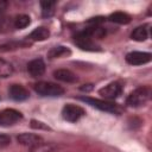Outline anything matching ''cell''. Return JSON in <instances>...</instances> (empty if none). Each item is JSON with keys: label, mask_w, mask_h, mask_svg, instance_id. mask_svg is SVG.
Listing matches in <instances>:
<instances>
[{"label": "cell", "mask_w": 152, "mask_h": 152, "mask_svg": "<svg viewBox=\"0 0 152 152\" xmlns=\"http://www.w3.org/2000/svg\"><path fill=\"white\" fill-rule=\"evenodd\" d=\"M151 97V89L148 87H140L133 90L127 97V104L131 107L144 106Z\"/></svg>", "instance_id": "obj_1"}, {"label": "cell", "mask_w": 152, "mask_h": 152, "mask_svg": "<svg viewBox=\"0 0 152 152\" xmlns=\"http://www.w3.org/2000/svg\"><path fill=\"white\" fill-rule=\"evenodd\" d=\"M34 90L43 96H59L64 93V89L52 82H38L34 84Z\"/></svg>", "instance_id": "obj_2"}, {"label": "cell", "mask_w": 152, "mask_h": 152, "mask_svg": "<svg viewBox=\"0 0 152 152\" xmlns=\"http://www.w3.org/2000/svg\"><path fill=\"white\" fill-rule=\"evenodd\" d=\"M75 44L80 49L86 50V51H99L100 50V46L95 43V40L86 31L75 36Z\"/></svg>", "instance_id": "obj_3"}, {"label": "cell", "mask_w": 152, "mask_h": 152, "mask_svg": "<svg viewBox=\"0 0 152 152\" xmlns=\"http://www.w3.org/2000/svg\"><path fill=\"white\" fill-rule=\"evenodd\" d=\"M84 109L80 106L72 104V103H68L63 107L62 109V116L64 120L70 121V122H76L77 120H80V118H82L84 115Z\"/></svg>", "instance_id": "obj_4"}, {"label": "cell", "mask_w": 152, "mask_h": 152, "mask_svg": "<svg viewBox=\"0 0 152 152\" xmlns=\"http://www.w3.org/2000/svg\"><path fill=\"white\" fill-rule=\"evenodd\" d=\"M23 119V115L20 112L15 109H4L0 112V126L8 127Z\"/></svg>", "instance_id": "obj_5"}, {"label": "cell", "mask_w": 152, "mask_h": 152, "mask_svg": "<svg viewBox=\"0 0 152 152\" xmlns=\"http://www.w3.org/2000/svg\"><path fill=\"white\" fill-rule=\"evenodd\" d=\"M81 101L89 103L90 106L99 108L101 110L104 112H109V113H116L118 112V106L113 102L109 101H104V100H99V99H91V97H80Z\"/></svg>", "instance_id": "obj_6"}, {"label": "cell", "mask_w": 152, "mask_h": 152, "mask_svg": "<svg viewBox=\"0 0 152 152\" xmlns=\"http://www.w3.org/2000/svg\"><path fill=\"white\" fill-rule=\"evenodd\" d=\"M151 61L150 52H141V51H133L126 55V62L132 65H141L148 63Z\"/></svg>", "instance_id": "obj_7"}, {"label": "cell", "mask_w": 152, "mask_h": 152, "mask_svg": "<svg viewBox=\"0 0 152 152\" xmlns=\"http://www.w3.org/2000/svg\"><path fill=\"white\" fill-rule=\"evenodd\" d=\"M121 90H122V87L119 82H112V83L104 86L103 88H101L99 90V93L107 100H114L121 94Z\"/></svg>", "instance_id": "obj_8"}, {"label": "cell", "mask_w": 152, "mask_h": 152, "mask_svg": "<svg viewBox=\"0 0 152 152\" xmlns=\"http://www.w3.org/2000/svg\"><path fill=\"white\" fill-rule=\"evenodd\" d=\"M17 140L19 144L24 146H28V147H39L43 144V139L39 135L32 134V133H23L18 135Z\"/></svg>", "instance_id": "obj_9"}, {"label": "cell", "mask_w": 152, "mask_h": 152, "mask_svg": "<svg viewBox=\"0 0 152 152\" xmlns=\"http://www.w3.org/2000/svg\"><path fill=\"white\" fill-rule=\"evenodd\" d=\"M8 94H10V97L15 100V101H23V100H26L30 95L28 90L20 86V84H12L8 89Z\"/></svg>", "instance_id": "obj_10"}, {"label": "cell", "mask_w": 152, "mask_h": 152, "mask_svg": "<svg viewBox=\"0 0 152 152\" xmlns=\"http://www.w3.org/2000/svg\"><path fill=\"white\" fill-rule=\"evenodd\" d=\"M27 70L33 77H39L45 71V63L40 58H36L27 64Z\"/></svg>", "instance_id": "obj_11"}, {"label": "cell", "mask_w": 152, "mask_h": 152, "mask_svg": "<svg viewBox=\"0 0 152 152\" xmlns=\"http://www.w3.org/2000/svg\"><path fill=\"white\" fill-rule=\"evenodd\" d=\"M53 76L57 80H59L62 82H66V83H74L77 81L76 75L68 69H58L53 72Z\"/></svg>", "instance_id": "obj_12"}, {"label": "cell", "mask_w": 152, "mask_h": 152, "mask_svg": "<svg viewBox=\"0 0 152 152\" xmlns=\"http://www.w3.org/2000/svg\"><path fill=\"white\" fill-rule=\"evenodd\" d=\"M49 36H50V31H49L46 27L40 26V27L34 28V30L31 32L30 38H31L32 40H45V39L49 38Z\"/></svg>", "instance_id": "obj_13"}, {"label": "cell", "mask_w": 152, "mask_h": 152, "mask_svg": "<svg viewBox=\"0 0 152 152\" xmlns=\"http://www.w3.org/2000/svg\"><path fill=\"white\" fill-rule=\"evenodd\" d=\"M132 39L137 40V42H144L147 39L148 37V32H147V28L145 26H139L137 28H134V31L132 32L131 34Z\"/></svg>", "instance_id": "obj_14"}, {"label": "cell", "mask_w": 152, "mask_h": 152, "mask_svg": "<svg viewBox=\"0 0 152 152\" xmlns=\"http://www.w3.org/2000/svg\"><path fill=\"white\" fill-rule=\"evenodd\" d=\"M109 20L116 24H128L131 21V17L124 12H115L109 15Z\"/></svg>", "instance_id": "obj_15"}, {"label": "cell", "mask_w": 152, "mask_h": 152, "mask_svg": "<svg viewBox=\"0 0 152 152\" xmlns=\"http://www.w3.org/2000/svg\"><path fill=\"white\" fill-rule=\"evenodd\" d=\"M40 6H42V14H43V17L49 18V17H51L55 13V6H56L55 1H42Z\"/></svg>", "instance_id": "obj_16"}, {"label": "cell", "mask_w": 152, "mask_h": 152, "mask_svg": "<svg viewBox=\"0 0 152 152\" xmlns=\"http://www.w3.org/2000/svg\"><path fill=\"white\" fill-rule=\"evenodd\" d=\"M49 57L50 58H58V57H63L66 55H70V50L64 48V46H55L49 51Z\"/></svg>", "instance_id": "obj_17"}, {"label": "cell", "mask_w": 152, "mask_h": 152, "mask_svg": "<svg viewBox=\"0 0 152 152\" xmlns=\"http://www.w3.org/2000/svg\"><path fill=\"white\" fill-rule=\"evenodd\" d=\"M30 17L26 14H20L18 17H15L14 21H13V26L15 28H24L30 24Z\"/></svg>", "instance_id": "obj_18"}, {"label": "cell", "mask_w": 152, "mask_h": 152, "mask_svg": "<svg viewBox=\"0 0 152 152\" xmlns=\"http://www.w3.org/2000/svg\"><path fill=\"white\" fill-rule=\"evenodd\" d=\"M12 72H13L12 64L4 59H0V77H7L12 75Z\"/></svg>", "instance_id": "obj_19"}, {"label": "cell", "mask_w": 152, "mask_h": 152, "mask_svg": "<svg viewBox=\"0 0 152 152\" xmlns=\"http://www.w3.org/2000/svg\"><path fill=\"white\" fill-rule=\"evenodd\" d=\"M10 26H11V21L5 17H0V32L7 31Z\"/></svg>", "instance_id": "obj_20"}, {"label": "cell", "mask_w": 152, "mask_h": 152, "mask_svg": "<svg viewBox=\"0 0 152 152\" xmlns=\"http://www.w3.org/2000/svg\"><path fill=\"white\" fill-rule=\"evenodd\" d=\"M10 142H11V139H10L7 135L0 134V148H1V147H5V146H7V145H10Z\"/></svg>", "instance_id": "obj_21"}, {"label": "cell", "mask_w": 152, "mask_h": 152, "mask_svg": "<svg viewBox=\"0 0 152 152\" xmlns=\"http://www.w3.org/2000/svg\"><path fill=\"white\" fill-rule=\"evenodd\" d=\"M31 126H32L33 128H43V129H49V127H48V126H45L43 122H40V121H36V120H32Z\"/></svg>", "instance_id": "obj_22"}, {"label": "cell", "mask_w": 152, "mask_h": 152, "mask_svg": "<svg viewBox=\"0 0 152 152\" xmlns=\"http://www.w3.org/2000/svg\"><path fill=\"white\" fill-rule=\"evenodd\" d=\"M7 1H5V0H0V12H4L5 10H6V7H7Z\"/></svg>", "instance_id": "obj_23"}]
</instances>
